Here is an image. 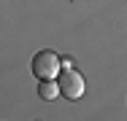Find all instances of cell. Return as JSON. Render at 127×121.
<instances>
[{
	"mask_svg": "<svg viewBox=\"0 0 127 121\" xmlns=\"http://www.w3.org/2000/svg\"><path fill=\"white\" fill-rule=\"evenodd\" d=\"M60 67H62L60 65V57L54 51H38L32 57V73L41 81H51L54 75H60Z\"/></svg>",
	"mask_w": 127,
	"mask_h": 121,
	"instance_id": "6da1fadb",
	"label": "cell"
},
{
	"mask_svg": "<svg viewBox=\"0 0 127 121\" xmlns=\"http://www.w3.org/2000/svg\"><path fill=\"white\" fill-rule=\"evenodd\" d=\"M60 92L68 100H78L84 94V75L76 70H62L60 73Z\"/></svg>",
	"mask_w": 127,
	"mask_h": 121,
	"instance_id": "7a4b0ae2",
	"label": "cell"
},
{
	"mask_svg": "<svg viewBox=\"0 0 127 121\" xmlns=\"http://www.w3.org/2000/svg\"><path fill=\"white\" fill-rule=\"evenodd\" d=\"M38 94H41V100L51 102L54 97L62 94V92H60V81H41V83H38Z\"/></svg>",
	"mask_w": 127,
	"mask_h": 121,
	"instance_id": "3957f363",
	"label": "cell"
},
{
	"mask_svg": "<svg viewBox=\"0 0 127 121\" xmlns=\"http://www.w3.org/2000/svg\"><path fill=\"white\" fill-rule=\"evenodd\" d=\"M60 65H62V70H73V59L70 57H60Z\"/></svg>",
	"mask_w": 127,
	"mask_h": 121,
	"instance_id": "277c9868",
	"label": "cell"
}]
</instances>
